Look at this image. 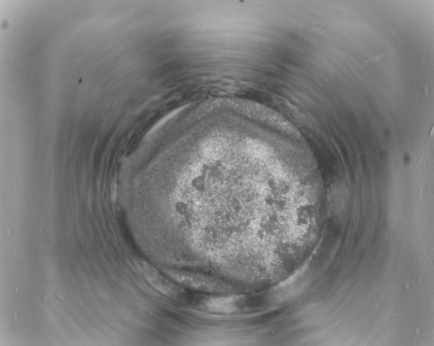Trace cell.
Here are the masks:
<instances>
[{"instance_id":"cell-1","label":"cell","mask_w":434,"mask_h":346,"mask_svg":"<svg viewBox=\"0 0 434 346\" xmlns=\"http://www.w3.org/2000/svg\"><path fill=\"white\" fill-rule=\"evenodd\" d=\"M167 273L173 281L190 289L218 293L232 290L229 285L207 275L174 269L168 270Z\"/></svg>"},{"instance_id":"cell-2","label":"cell","mask_w":434,"mask_h":346,"mask_svg":"<svg viewBox=\"0 0 434 346\" xmlns=\"http://www.w3.org/2000/svg\"><path fill=\"white\" fill-rule=\"evenodd\" d=\"M134 262L147 281L156 290L172 299L180 295L181 290L179 288L163 277L150 264L139 259Z\"/></svg>"}]
</instances>
